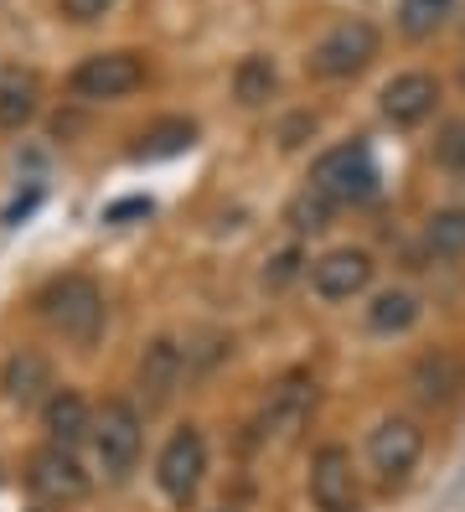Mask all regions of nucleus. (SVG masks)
Masks as SVG:
<instances>
[{
    "label": "nucleus",
    "instance_id": "1",
    "mask_svg": "<svg viewBox=\"0 0 465 512\" xmlns=\"http://www.w3.org/2000/svg\"><path fill=\"white\" fill-rule=\"evenodd\" d=\"M37 311H42V321L57 331V337L88 347V342H99V331H104V290L93 285L88 275H62V280H52L42 290Z\"/></svg>",
    "mask_w": 465,
    "mask_h": 512
},
{
    "label": "nucleus",
    "instance_id": "2",
    "mask_svg": "<svg viewBox=\"0 0 465 512\" xmlns=\"http://www.w3.org/2000/svg\"><path fill=\"white\" fill-rule=\"evenodd\" d=\"M140 445H145L140 409L124 399H104V409L93 414V461H99V471L109 481H124L140 461Z\"/></svg>",
    "mask_w": 465,
    "mask_h": 512
},
{
    "label": "nucleus",
    "instance_id": "3",
    "mask_svg": "<svg viewBox=\"0 0 465 512\" xmlns=\"http://www.w3.org/2000/svg\"><path fill=\"white\" fill-rule=\"evenodd\" d=\"M310 187L326 192L331 202H367L378 192V166H372L367 140H347V145L321 150L316 166H310Z\"/></svg>",
    "mask_w": 465,
    "mask_h": 512
},
{
    "label": "nucleus",
    "instance_id": "4",
    "mask_svg": "<svg viewBox=\"0 0 465 512\" xmlns=\"http://www.w3.org/2000/svg\"><path fill=\"white\" fill-rule=\"evenodd\" d=\"M378 47H383V37H378L372 21H341L316 42L310 68H316L321 78H357L372 57H378Z\"/></svg>",
    "mask_w": 465,
    "mask_h": 512
},
{
    "label": "nucleus",
    "instance_id": "5",
    "mask_svg": "<svg viewBox=\"0 0 465 512\" xmlns=\"http://www.w3.org/2000/svg\"><path fill=\"white\" fill-rule=\"evenodd\" d=\"M145 83V63L140 52H93L73 68V94L88 99V104H109V99H124Z\"/></svg>",
    "mask_w": 465,
    "mask_h": 512
},
{
    "label": "nucleus",
    "instance_id": "6",
    "mask_svg": "<svg viewBox=\"0 0 465 512\" xmlns=\"http://www.w3.org/2000/svg\"><path fill=\"white\" fill-rule=\"evenodd\" d=\"M419 456H424V430L403 414L383 419V425L367 435V466L383 487H398V481L419 466Z\"/></svg>",
    "mask_w": 465,
    "mask_h": 512
},
{
    "label": "nucleus",
    "instance_id": "7",
    "mask_svg": "<svg viewBox=\"0 0 465 512\" xmlns=\"http://www.w3.org/2000/svg\"><path fill=\"white\" fill-rule=\"evenodd\" d=\"M310 502L321 512H362V487L347 445H321L310 461Z\"/></svg>",
    "mask_w": 465,
    "mask_h": 512
},
{
    "label": "nucleus",
    "instance_id": "8",
    "mask_svg": "<svg viewBox=\"0 0 465 512\" xmlns=\"http://www.w3.org/2000/svg\"><path fill=\"white\" fill-rule=\"evenodd\" d=\"M202 471H207V440L197 425H181L166 450H161V461H155V481H161V492L171 502H186V497H197L202 487Z\"/></svg>",
    "mask_w": 465,
    "mask_h": 512
},
{
    "label": "nucleus",
    "instance_id": "9",
    "mask_svg": "<svg viewBox=\"0 0 465 512\" xmlns=\"http://www.w3.org/2000/svg\"><path fill=\"white\" fill-rule=\"evenodd\" d=\"M310 414H316V383H310L305 373L279 378L269 388V404H264V435L279 440V445H290L310 425Z\"/></svg>",
    "mask_w": 465,
    "mask_h": 512
},
{
    "label": "nucleus",
    "instance_id": "10",
    "mask_svg": "<svg viewBox=\"0 0 465 512\" xmlns=\"http://www.w3.org/2000/svg\"><path fill=\"white\" fill-rule=\"evenodd\" d=\"M26 481H31V492H37L42 502H78V497H88V471L78 466L73 450H62V445H42L37 456H31V466H26Z\"/></svg>",
    "mask_w": 465,
    "mask_h": 512
},
{
    "label": "nucleus",
    "instance_id": "11",
    "mask_svg": "<svg viewBox=\"0 0 465 512\" xmlns=\"http://www.w3.org/2000/svg\"><path fill=\"white\" fill-rule=\"evenodd\" d=\"M465 388V363L450 352V347H434L424 352L419 363L409 368V394L419 409H450Z\"/></svg>",
    "mask_w": 465,
    "mask_h": 512
},
{
    "label": "nucleus",
    "instance_id": "12",
    "mask_svg": "<svg viewBox=\"0 0 465 512\" xmlns=\"http://www.w3.org/2000/svg\"><path fill=\"white\" fill-rule=\"evenodd\" d=\"M372 254L367 249H331L321 254L316 264H310V290H316L321 300H352L372 285Z\"/></svg>",
    "mask_w": 465,
    "mask_h": 512
},
{
    "label": "nucleus",
    "instance_id": "13",
    "mask_svg": "<svg viewBox=\"0 0 465 512\" xmlns=\"http://www.w3.org/2000/svg\"><path fill=\"white\" fill-rule=\"evenodd\" d=\"M434 104H440V78H434V73H398L378 94L383 119H388V125H398V130L424 125V119L434 114Z\"/></svg>",
    "mask_w": 465,
    "mask_h": 512
},
{
    "label": "nucleus",
    "instance_id": "14",
    "mask_svg": "<svg viewBox=\"0 0 465 512\" xmlns=\"http://www.w3.org/2000/svg\"><path fill=\"white\" fill-rule=\"evenodd\" d=\"M181 373H186L181 347L166 342V337H161V342H150V347L140 352V368H135V388H140L145 409H166L171 394L181 388Z\"/></svg>",
    "mask_w": 465,
    "mask_h": 512
},
{
    "label": "nucleus",
    "instance_id": "15",
    "mask_svg": "<svg viewBox=\"0 0 465 512\" xmlns=\"http://www.w3.org/2000/svg\"><path fill=\"white\" fill-rule=\"evenodd\" d=\"M47 388H52V363L37 347H21L6 357V368H0V394H6V404L31 409L47 399Z\"/></svg>",
    "mask_w": 465,
    "mask_h": 512
},
{
    "label": "nucleus",
    "instance_id": "16",
    "mask_svg": "<svg viewBox=\"0 0 465 512\" xmlns=\"http://www.w3.org/2000/svg\"><path fill=\"white\" fill-rule=\"evenodd\" d=\"M47 435H52V445H62V450L93 440V409L83 404V394L62 388V394L47 399Z\"/></svg>",
    "mask_w": 465,
    "mask_h": 512
},
{
    "label": "nucleus",
    "instance_id": "17",
    "mask_svg": "<svg viewBox=\"0 0 465 512\" xmlns=\"http://www.w3.org/2000/svg\"><path fill=\"white\" fill-rule=\"evenodd\" d=\"M414 321H419V295L414 290H383V295H372L367 331H378V337H403Z\"/></svg>",
    "mask_w": 465,
    "mask_h": 512
},
{
    "label": "nucleus",
    "instance_id": "18",
    "mask_svg": "<svg viewBox=\"0 0 465 512\" xmlns=\"http://www.w3.org/2000/svg\"><path fill=\"white\" fill-rule=\"evenodd\" d=\"M192 140H197V125H192V119H161L155 130H145V135H140V145H135V161L181 156V150H192Z\"/></svg>",
    "mask_w": 465,
    "mask_h": 512
},
{
    "label": "nucleus",
    "instance_id": "19",
    "mask_svg": "<svg viewBox=\"0 0 465 512\" xmlns=\"http://www.w3.org/2000/svg\"><path fill=\"white\" fill-rule=\"evenodd\" d=\"M274 88H279V73H274L269 57H243L238 73H233V99L243 109H259V104L274 99Z\"/></svg>",
    "mask_w": 465,
    "mask_h": 512
},
{
    "label": "nucleus",
    "instance_id": "20",
    "mask_svg": "<svg viewBox=\"0 0 465 512\" xmlns=\"http://www.w3.org/2000/svg\"><path fill=\"white\" fill-rule=\"evenodd\" d=\"M37 119V78L11 73L0 78V130H21Z\"/></svg>",
    "mask_w": 465,
    "mask_h": 512
},
{
    "label": "nucleus",
    "instance_id": "21",
    "mask_svg": "<svg viewBox=\"0 0 465 512\" xmlns=\"http://www.w3.org/2000/svg\"><path fill=\"white\" fill-rule=\"evenodd\" d=\"M424 249L434 259H465V207H445L424 223Z\"/></svg>",
    "mask_w": 465,
    "mask_h": 512
},
{
    "label": "nucleus",
    "instance_id": "22",
    "mask_svg": "<svg viewBox=\"0 0 465 512\" xmlns=\"http://www.w3.org/2000/svg\"><path fill=\"white\" fill-rule=\"evenodd\" d=\"M450 6H455V0H403V6H398V32L424 42V37H434L445 26Z\"/></svg>",
    "mask_w": 465,
    "mask_h": 512
},
{
    "label": "nucleus",
    "instance_id": "23",
    "mask_svg": "<svg viewBox=\"0 0 465 512\" xmlns=\"http://www.w3.org/2000/svg\"><path fill=\"white\" fill-rule=\"evenodd\" d=\"M331 213H336V202H331L326 192H316V187H305V192H295V197H290L285 223H290L295 233H321V228L331 223Z\"/></svg>",
    "mask_w": 465,
    "mask_h": 512
},
{
    "label": "nucleus",
    "instance_id": "24",
    "mask_svg": "<svg viewBox=\"0 0 465 512\" xmlns=\"http://www.w3.org/2000/svg\"><path fill=\"white\" fill-rule=\"evenodd\" d=\"M434 156H440V166H450V171H465V114L450 119V125L440 130V140H434Z\"/></svg>",
    "mask_w": 465,
    "mask_h": 512
},
{
    "label": "nucleus",
    "instance_id": "25",
    "mask_svg": "<svg viewBox=\"0 0 465 512\" xmlns=\"http://www.w3.org/2000/svg\"><path fill=\"white\" fill-rule=\"evenodd\" d=\"M300 264H305V254H300V249H285V254H274V259L264 264V285H269V290L290 285V280L300 275Z\"/></svg>",
    "mask_w": 465,
    "mask_h": 512
},
{
    "label": "nucleus",
    "instance_id": "26",
    "mask_svg": "<svg viewBox=\"0 0 465 512\" xmlns=\"http://www.w3.org/2000/svg\"><path fill=\"white\" fill-rule=\"evenodd\" d=\"M109 6H114V0H62V16H73V21H99Z\"/></svg>",
    "mask_w": 465,
    "mask_h": 512
},
{
    "label": "nucleus",
    "instance_id": "27",
    "mask_svg": "<svg viewBox=\"0 0 465 512\" xmlns=\"http://www.w3.org/2000/svg\"><path fill=\"white\" fill-rule=\"evenodd\" d=\"M305 130H316V114H295L290 125L279 130V145H285V150H290V145H300V135H305Z\"/></svg>",
    "mask_w": 465,
    "mask_h": 512
},
{
    "label": "nucleus",
    "instance_id": "28",
    "mask_svg": "<svg viewBox=\"0 0 465 512\" xmlns=\"http://www.w3.org/2000/svg\"><path fill=\"white\" fill-rule=\"evenodd\" d=\"M140 213H150V202H119V207H109V223H119V218H140Z\"/></svg>",
    "mask_w": 465,
    "mask_h": 512
},
{
    "label": "nucleus",
    "instance_id": "29",
    "mask_svg": "<svg viewBox=\"0 0 465 512\" xmlns=\"http://www.w3.org/2000/svg\"><path fill=\"white\" fill-rule=\"evenodd\" d=\"M460 88H465V68H460Z\"/></svg>",
    "mask_w": 465,
    "mask_h": 512
}]
</instances>
